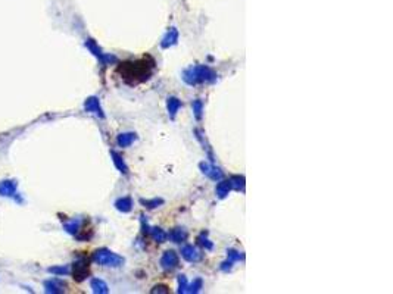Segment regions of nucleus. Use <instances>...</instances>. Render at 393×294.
Returning <instances> with one entry per match:
<instances>
[{"label":"nucleus","instance_id":"0eeeda50","mask_svg":"<svg viewBox=\"0 0 393 294\" xmlns=\"http://www.w3.org/2000/svg\"><path fill=\"white\" fill-rule=\"evenodd\" d=\"M161 263H162V266H164L165 269H172V268H175V266L178 265V256H177L175 252H172V250H171V252H167V253L164 255Z\"/></svg>","mask_w":393,"mask_h":294},{"label":"nucleus","instance_id":"9b49d317","mask_svg":"<svg viewBox=\"0 0 393 294\" xmlns=\"http://www.w3.org/2000/svg\"><path fill=\"white\" fill-rule=\"evenodd\" d=\"M91 288H93V293H108L106 282H103L102 279H97V278L91 281Z\"/></svg>","mask_w":393,"mask_h":294},{"label":"nucleus","instance_id":"ddd939ff","mask_svg":"<svg viewBox=\"0 0 393 294\" xmlns=\"http://www.w3.org/2000/svg\"><path fill=\"white\" fill-rule=\"evenodd\" d=\"M230 188H231V181H222L217 187V194L220 196V197H224L225 194H228Z\"/></svg>","mask_w":393,"mask_h":294},{"label":"nucleus","instance_id":"dca6fc26","mask_svg":"<svg viewBox=\"0 0 393 294\" xmlns=\"http://www.w3.org/2000/svg\"><path fill=\"white\" fill-rule=\"evenodd\" d=\"M115 206H117V209H120V211H122V212H128V211L131 209V200H130L128 197H124V199L118 200V202L115 203Z\"/></svg>","mask_w":393,"mask_h":294},{"label":"nucleus","instance_id":"39448f33","mask_svg":"<svg viewBox=\"0 0 393 294\" xmlns=\"http://www.w3.org/2000/svg\"><path fill=\"white\" fill-rule=\"evenodd\" d=\"M90 275V265L87 261L81 259L72 265V277L75 281H84Z\"/></svg>","mask_w":393,"mask_h":294},{"label":"nucleus","instance_id":"aec40b11","mask_svg":"<svg viewBox=\"0 0 393 294\" xmlns=\"http://www.w3.org/2000/svg\"><path fill=\"white\" fill-rule=\"evenodd\" d=\"M49 272H51V274H55V275H65V274H68L69 271H68V268H65V266H53V268H49Z\"/></svg>","mask_w":393,"mask_h":294},{"label":"nucleus","instance_id":"4468645a","mask_svg":"<svg viewBox=\"0 0 393 294\" xmlns=\"http://www.w3.org/2000/svg\"><path fill=\"white\" fill-rule=\"evenodd\" d=\"M202 168H204V172L205 174H208L211 178H214V180H217V178H221V172H220V169H217V168H212V166H209V165H205V163H202Z\"/></svg>","mask_w":393,"mask_h":294},{"label":"nucleus","instance_id":"f3484780","mask_svg":"<svg viewBox=\"0 0 393 294\" xmlns=\"http://www.w3.org/2000/svg\"><path fill=\"white\" fill-rule=\"evenodd\" d=\"M180 106H181L180 100H177L175 97H171L170 102H168V111H170V114H171L172 116L177 114V111L180 109Z\"/></svg>","mask_w":393,"mask_h":294},{"label":"nucleus","instance_id":"a211bd4d","mask_svg":"<svg viewBox=\"0 0 393 294\" xmlns=\"http://www.w3.org/2000/svg\"><path fill=\"white\" fill-rule=\"evenodd\" d=\"M111 155H112V158H114V162H115L117 168H118V169H120L121 172H127V166L124 165V162H122L121 156H120V155H117L115 152H112Z\"/></svg>","mask_w":393,"mask_h":294},{"label":"nucleus","instance_id":"6ab92c4d","mask_svg":"<svg viewBox=\"0 0 393 294\" xmlns=\"http://www.w3.org/2000/svg\"><path fill=\"white\" fill-rule=\"evenodd\" d=\"M152 235H154V238L158 240L159 243H164V241L167 240V237H168L161 228H154V229H152Z\"/></svg>","mask_w":393,"mask_h":294},{"label":"nucleus","instance_id":"20e7f679","mask_svg":"<svg viewBox=\"0 0 393 294\" xmlns=\"http://www.w3.org/2000/svg\"><path fill=\"white\" fill-rule=\"evenodd\" d=\"M0 196L2 197H14L18 202H21V199L18 197V184L15 180H2L0 181Z\"/></svg>","mask_w":393,"mask_h":294},{"label":"nucleus","instance_id":"423d86ee","mask_svg":"<svg viewBox=\"0 0 393 294\" xmlns=\"http://www.w3.org/2000/svg\"><path fill=\"white\" fill-rule=\"evenodd\" d=\"M65 287H67V284L64 281H61V279H58V278L49 279V281L44 282V291L46 293H53V294L64 293L65 291Z\"/></svg>","mask_w":393,"mask_h":294},{"label":"nucleus","instance_id":"1a4fd4ad","mask_svg":"<svg viewBox=\"0 0 393 294\" xmlns=\"http://www.w3.org/2000/svg\"><path fill=\"white\" fill-rule=\"evenodd\" d=\"M85 111H87V112H91V114H97V115L103 116L102 109H101V105H99V100H97L96 97H90V99L85 102Z\"/></svg>","mask_w":393,"mask_h":294},{"label":"nucleus","instance_id":"6e6552de","mask_svg":"<svg viewBox=\"0 0 393 294\" xmlns=\"http://www.w3.org/2000/svg\"><path fill=\"white\" fill-rule=\"evenodd\" d=\"M181 255H183V258H184L186 261H188V262H198V261L201 259V253H199L198 250H196L193 246H186V247L183 249Z\"/></svg>","mask_w":393,"mask_h":294},{"label":"nucleus","instance_id":"412c9836","mask_svg":"<svg viewBox=\"0 0 393 294\" xmlns=\"http://www.w3.org/2000/svg\"><path fill=\"white\" fill-rule=\"evenodd\" d=\"M193 108H194V114L198 118H201V114H202V102H194L193 103Z\"/></svg>","mask_w":393,"mask_h":294},{"label":"nucleus","instance_id":"7ed1b4c3","mask_svg":"<svg viewBox=\"0 0 393 294\" xmlns=\"http://www.w3.org/2000/svg\"><path fill=\"white\" fill-rule=\"evenodd\" d=\"M187 74H191V78H187L186 81L188 84H196V82H205V81H212L215 78V74L205 66H198L194 69L187 71Z\"/></svg>","mask_w":393,"mask_h":294},{"label":"nucleus","instance_id":"f257e3e1","mask_svg":"<svg viewBox=\"0 0 393 294\" xmlns=\"http://www.w3.org/2000/svg\"><path fill=\"white\" fill-rule=\"evenodd\" d=\"M154 68H155V61L151 56H144L143 59L136 61V62L128 61V62L120 64L117 68V72L124 80V82L130 85H137L151 78Z\"/></svg>","mask_w":393,"mask_h":294},{"label":"nucleus","instance_id":"f03ea898","mask_svg":"<svg viewBox=\"0 0 393 294\" xmlns=\"http://www.w3.org/2000/svg\"><path fill=\"white\" fill-rule=\"evenodd\" d=\"M93 261L99 265H103V266H121L124 263V259L106 249H102V250H97L94 255H93Z\"/></svg>","mask_w":393,"mask_h":294},{"label":"nucleus","instance_id":"2eb2a0df","mask_svg":"<svg viewBox=\"0 0 393 294\" xmlns=\"http://www.w3.org/2000/svg\"><path fill=\"white\" fill-rule=\"evenodd\" d=\"M64 228L67 229V232L77 235V234H78V231H80V228H81V227H80V221H71V222L65 224V225H64Z\"/></svg>","mask_w":393,"mask_h":294},{"label":"nucleus","instance_id":"9d476101","mask_svg":"<svg viewBox=\"0 0 393 294\" xmlns=\"http://www.w3.org/2000/svg\"><path fill=\"white\" fill-rule=\"evenodd\" d=\"M170 237H171L172 241L181 243V241H184V240L187 238V232H186L184 229H181V228H175V229H172V231L170 232Z\"/></svg>","mask_w":393,"mask_h":294},{"label":"nucleus","instance_id":"f8f14e48","mask_svg":"<svg viewBox=\"0 0 393 294\" xmlns=\"http://www.w3.org/2000/svg\"><path fill=\"white\" fill-rule=\"evenodd\" d=\"M134 138H136V135L131 134V132H128V134H121V135L118 137V144H120L121 147H127V146H130V144L134 141Z\"/></svg>","mask_w":393,"mask_h":294}]
</instances>
